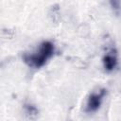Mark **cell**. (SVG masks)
Masks as SVG:
<instances>
[{"label":"cell","mask_w":121,"mask_h":121,"mask_svg":"<svg viewBox=\"0 0 121 121\" xmlns=\"http://www.w3.org/2000/svg\"><path fill=\"white\" fill-rule=\"evenodd\" d=\"M55 45L51 41H43L39 44L36 51L25 53L22 57L23 61L30 68L39 69L43 67L49 59L54 56Z\"/></svg>","instance_id":"obj_1"},{"label":"cell","mask_w":121,"mask_h":121,"mask_svg":"<svg viewBox=\"0 0 121 121\" xmlns=\"http://www.w3.org/2000/svg\"><path fill=\"white\" fill-rule=\"evenodd\" d=\"M25 109H26V112H27V113H29V114H37V113H38L37 109H36L33 105L26 104V105H25Z\"/></svg>","instance_id":"obj_5"},{"label":"cell","mask_w":121,"mask_h":121,"mask_svg":"<svg viewBox=\"0 0 121 121\" xmlns=\"http://www.w3.org/2000/svg\"><path fill=\"white\" fill-rule=\"evenodd\" d=\"M106 95H107V89L105 88H101L98 91L91 93L87 98L85 112L92 113V112H95L96 111H98Z\"/></svg>","instance_id":"obj_2"},{"label":"cell","mask_w":121,"mask_h":121,"mask_svg":"<svg viewBox=\"0 0 121 121\" xmlns=\"http://www.w3.org/2000/svg\"><path fill=\"white\" fill-rule=\"evenodd\" d=\"M103 68L106 72H112L118 65V55L115 47L109 48L102 57Z\"/></svg>","instance_id":"obj_3"},{"label":"cell","mask_w":121,"mask_h":121,"mask_svg":"<svg viewBox=\"0 0 121 121\" xmlns=\"http://www.w3.org/2000/svg\"><path fill=\"white\" fill-rule=\"evenodd\" d=\"M110 7L115 16L121 15V0H109Z\"/></svg>","instance_id":"obj_4"}]
</instances>
